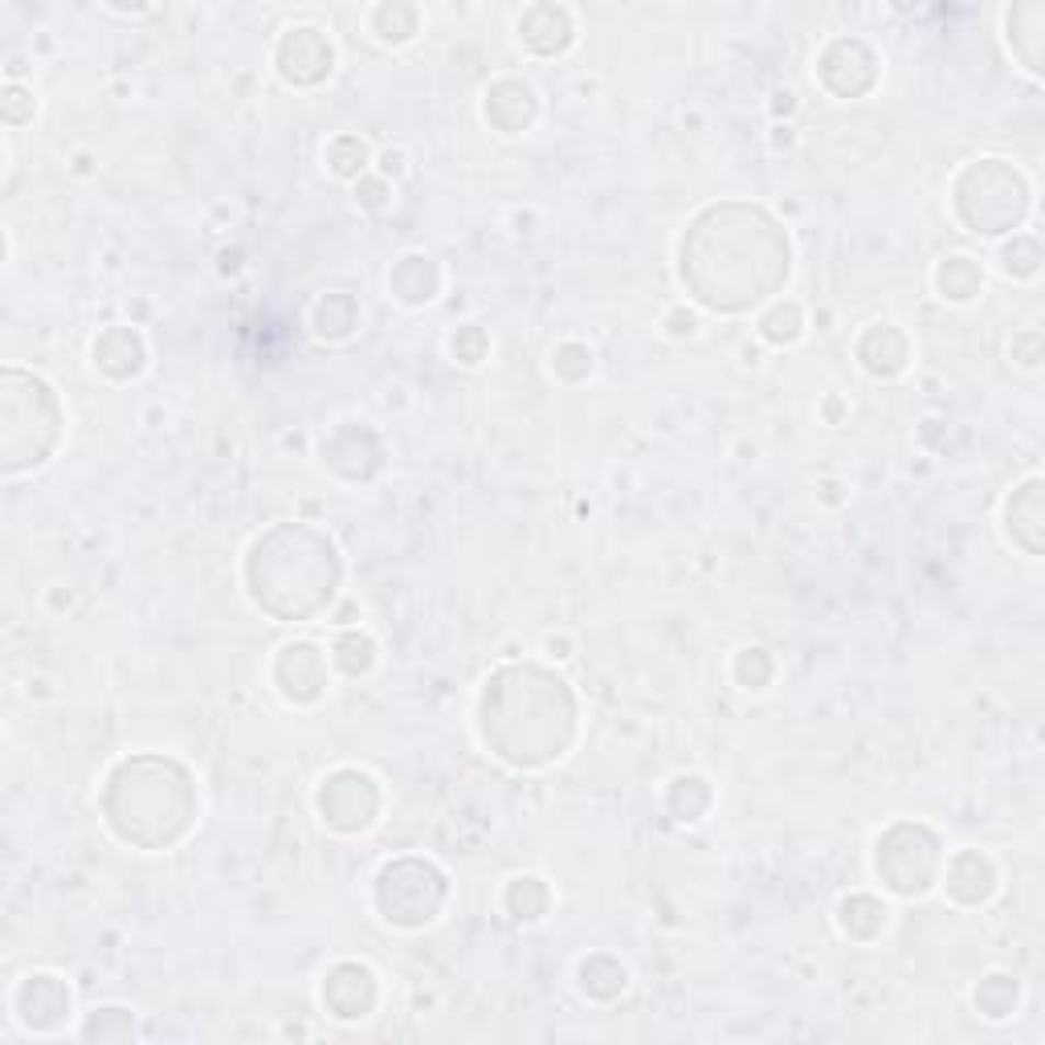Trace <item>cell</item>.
<instances>
[{"label": "cell", "mask_w": 1045, "mask_h": 1045, "mask_svg": "<svg viewBox=\"0 0 1045 1045\" xmlns=\"http://www.w3.org/2000/svg\"><path fill=\"white\" fill-rule=\"evenodd\" d=\"M797 332H800V311L793 303L776 306L768 319H764V335H768V339H797Z\"/></svg>", "instance_id": "2"}, {"label": "cell", "mask_w": 1045, "mask_h": 1045, "mask_svg": "<svg viewBox=\"0 0 1045 1045\" xmlns=\"http://www.w3.org/2000/svg\"><path fill=\"white\" fill-rule=\"evenodd\" d=\"M294 58L303 61L294 82H315L332 70V45L323 42L319 30H291L282 37V49H278V66H291Z\"/></svg>", "instance_id": "1"}]
</instances>
